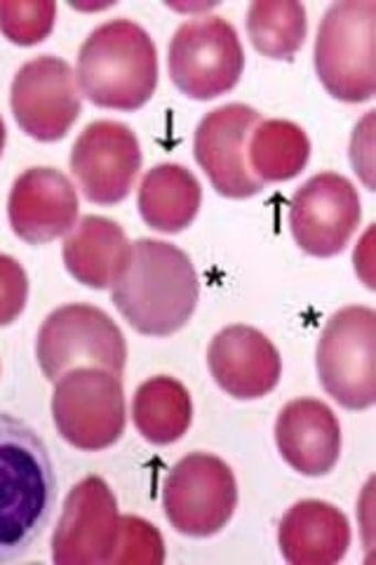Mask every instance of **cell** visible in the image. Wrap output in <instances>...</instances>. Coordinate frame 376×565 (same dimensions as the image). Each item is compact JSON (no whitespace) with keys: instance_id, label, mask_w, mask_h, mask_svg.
<instances>
[{"instance_id":"17","label":"cell","mask_w":376,"mask_h":565,"mask_svg":"<svg viewBox=\"0 0 376 565\" xmlns=\"http://www.w3.org/2000/svg\"><path fill=\"white\" fill-rule=\"evenodd\" d=\"M276 446L294 471L325 476L342 457V424L327 403L297 398L276 419Z\"/></svg>"},{"instance_id":"14","label":"cell","mask_w":376,"mask_h":565,"mask_svg":"<svg viewBox=\"0 0 376 565\" xmlns=\"http://www.w3.org/2000/svg\"><path fill=\"white\" fill-rule=\"evenodd\" d=\"M141 170L137 135L116 120H95L71 149V172L85 199L97 205H116L130 196Z\"/></svg>"},{"instance_id":"5","label":"cell","mask_w":376,"mask_h":565,"mask_svg":"<svg viewBox=\"0 0 376 565\" xmlns=\"http://www.w3.org/2000/svg\"><path fill=\"white\" fill-rule=\"evenodd\" d=\"M52 419L68 446L97 452L118 444L125 422L120 375L104 367H76L55 382Z\"/></svg>"},{"instance_id":"19","label":"cell","mask_w":376,"mask_h":565,"mask_svg":"<svg viewBox=\"0 0 376 565\" xmlns=\"http://www.w3.org/2000/svg\"><path fill=\"white\" fill-rule=\"evenodd\" d=\"M132 253L122 226L99 215L83 217L64 241L66 271L87 288H111Z\"/></svg>"},{"instance_id":"11","label":"cell","mask_w":376,"mask_h":565,"mask_svg":"<svg viewBox=\"0 0 376 565\" xmlns=\"http://www.w3.org/2000/svg\"><path fill=\"white\" fill-rule=\"evenodd\" d=\"M118 537L116 494L99 476H87L66 494L62 519L52 535V561L57 565L111 563Z\"/></svg>"},{"instance_id":"21","label":"cell","mask_w":376,"mask_h":565,"mask_svg":"<svg viewBox=\"0 0 376 565\" xmlns=\"http://www.w3.org/2000/svg\"><path fill=\"white\" fill-rule=\"evenodd\" d=\"M137 431L153 446H170L182 438L193 422L189 388L168 375L147 380L137 388L132 403Z\"/></svg>"},{"instance_id":"2","label":"cell","mask_w":376,"mask_h":565,"mask_svg":"<svg viewBox=\"0 0 376 565\" xmlns=\"http://www.w3.org/2000/svg\"><path fill=\"white\" fill-rule=\"evenodd\" d=\"M114 305L137 332L170 338L198 307L201 282L184 250L165 241L141 238L111 286Z\"/></svg>"},{"instance_id":"4","label":"cell","mask_w":376,"mask_h":565,"mask_svg":"<svg viewBox=\"0 0 376 565\" xmlns=\"http://www.w3.org/2000/svg\"><path fill=\"white\" fill-rule=\"evenodd\" d=\"M374 0H342L322 17L313 60L320 83L334 99L361 104L374 97Z\"/></svg>"},{"instance_id":"27","label":"cell","mask_w":376,"mask_h":565,"mask_svg":"<svg viewBox=\"0 0 376 565\" xmlns=\"http://www.w3.org/2000/svg\"><path fill=\"white\" fill-rule=\"evenodd\" d=\"M6 139H8V132H6V122H3V118H0V156H3V149H6Z\"/></svg>"},{"instance_id":"26","label":"cell","mask_w":376,"mask_h":565,"mask_svg":"<svg viewBox=\"0 0 376 565\" xmlns=\"http://www.w3.org/2000/svg\"><path fill=\"white\" fill-rule=\"evenodd\" d=\"M29 299V278L20 262L0 255V328L22 316Z\"/></svg>"},{"instance_id":"10","label":"cell","mask_w":376,"mask_h":565,"mask_svg":"<svg viewBox=\"0 0 376 565\" xmlns=\"http://www.w3.org/2000/svg\"><path fill=\"white\" fill-rule=\"evenodd\" d=\"M80 85L68 62L43 55L26 62L12 81L10 104L17 126L39 141L66 137L80 116Z\"/></svg>"},{"instance_id":"1","label":"cell","mask_w":376,"mask_h":565,"mask_svg":"<svg viewBox=\"0 0 376 565\" xmlns=\"http://www.w3.org/2000/svg\"><path fill=\"white\" fill-rule=\"evenodd\" d=\"M55 498L45 440L24 419L0 413V563L31 550L50 523Z\"/></svg>"},{"instance_id":"8","label":"cell","mask_w":376,"mask_h":565,"mask_svg":"<svg viewBox=\"0 0 376 565\" xmlns=\"http://www.w3.org/2000/svg\"><path fill=\"white\" fill-rule=\"evenodd\" d=\"M172 83L186 97L207 102L230 93L245 68L238 31L224 17H195L176 29L168 52Z\"/></svg>"},{"instance_id":"24","label":"cell","mask_w":376,"mask_h":565,"mask_svg":"<svg viewBox=\"0 0 376 565\" xmlns=\"http://www.w3.org/2000/svg\"><path fill=\"white\" fill-rule=\"evenodd\" d=\"M57 3L52 0H0V31L14 45H39L55 29Z\"/></svg>"},{"instance_id":"23","label":"cell","mask_w":376,"mask_h":565,"mask_svg":"<svg viewBox=\"0 0 376 565\" xmlns=\"http://www.w3.org/2000/svg\"><path fill=\"white\" fill-rule=\"evenodd\" d=\"M307 8L297 0H255L247 10L249 41L271 60H292L307 41Z\"/></svg>"},{"instance_id":"12","label":"cell","mask_w":376,"mask_h":565,"mask_svg":"<svg viewBox=\"0 0 376 565\" xmlns=\"http://www.w3.org/2000/svg\"><path fill=\"white\" fill-rule=\"evenodd\" d=\"M357 189L336 172L311 177L290 203V228L297 245L313 257H334L361 226Z\"/></svg>"},{"instance_id":"6","label":"cell","mask_w":376,"mask_h":565,"mask_svg":"<svg viewBox=\"0 0 376 565\" xmlns=\"http://www.w3.org/2000/svg\"><path fill=\"white\" fill-rule=\"evenodd\" d=\"M376 313L369 307L336 311L318 342L322 388L348 411L376 403Z\"/></svg>"},{"instance_id":"9","label":"cell","mask_w":376,"mask_h":565,"mask_svg":"<svg viewBox=\"0 0 376 565\" xmlns=\"http://www.w3.org/2000/svg\"><path fill=\"white\" fill-rule=\"evenodd\" d=\"M238 483L222 457L191 452L172 467L163 490V509L176 533L210 537L236 514Z\"/></svg>"},{"instance_id":"7","label":"cell","mask_w":376,"mask_h":565,"mask_svg":"<svg viewBox=\"0 0 376 565\" xmlns=\"http://www.w3.org/2000/svg\"><path fill=\"white\" fill-rule=\"evenodd\" d=\"M35 356L50 382L76 367H104L122 375L128 344L109 313L89 305H66L45 318Z\"/></svg>"},{"instance_id":"3","label":"cell","mask_w":376,"mask_h":565,"mask_svg":"<svg viewBox=\"0 0 376 565\" xmlns=\"http://www.w3.org/2000/svg\"><path fill=\"white\" fill-rule=\"evenodd\" d=\"M76 78L80 95L101 109H141L158 85L155 43L132 20L106 22L80 45Z\"/></svg>"},{"instance_id":"22","label":"cell","mask_w":376,"mask_h":565,"mask_svg":"<svg viewBox=\"0 0 376 565\" xmlns=\"http://www.w3.org/2000/svg\"><path fill=\"white\" fill-rule=\"evenodd\" d=\"M311 141L292 120H259L247 145V163L264 184L288 182L307 168Z\"/></svg>"},{"instance_id":"20","label":"cell","mask_w":376,"mask_h":565,"mask_svg":"<svg viewBox=\"0 0 376 565\" xmlns=\"http://www.w3.org/2000/svg\"><path fill=\"white\" fill-rule=\"evenodd\" d=\"M203 203V189L184 166L163 163L144 174L139 184V212L160 234H179L195 220Z\"/></svg>"},{"instance_id":"25","label":"cell","mask_w":376,"mask_h":565,"mask_svg":"<svg viewBox=\"0 0 376 565\" xmlns=\"http://www.w3.org/2000/svg\"><path fill=\"white\" fill-rule=\"evenodd\" d=\"M165 561V542L158 527L139 516H120V537L111 563L160 565Z\"/></svg>"},{"instance_id":"16","label":"cell","mask_w":376,"mask_h":565,"mask_svg":"<svg viewBox=\"0 0 376 565\" xmlns=\"http://www.w3.org/2000/svg\"><path fill=\"white\" fill-rule=\"evenodd\" d=\"M207 365L214 382L238 401L268 396L282 377L280 351L261 330L249 326H228L214 334Z\"/></svg>"},{"instance_id":"15","label":"cell","mask_w":376,"mask_h":565,"mask_svg":"<svg viewBox=\"0 0 376 565\" xmlns=\"http://www.w3.org/2000/svg\"><path fill=\"white\" fill-rule=\"evenodd\" d=\"M8 217L14 236L31 245L57 241L76 226V186L55 168H31L12 184Z\"/></svg>"},{"instance_id":"18","label":"cell","mask_w":376,"mask_h":565,"mask_svg":"<svg viewBox=\"0 0 376 565\" xmlns=\"http://www.w3.org/2000/svg\"><path fill=\"white\" fill-rule=\"evenodd\" d=\"M282 558L292 565H332L351 546V525L334 504L322 500L297 502L278 527Z\"/></svg>"},{"instance_id":"13","label":"cell","mask_w":376,"mask_h":565,"mask_svg":"<svg viewBox=\"0 0 376 565\" xmlns=\"http://www.w3.org/2000/svg\"><path fill=\"white\" fill-rule=\"evenodd\" d=\"M259 120L261 114L253 106L226 104L210 111L195 130V161L226 199H253L266 186L247 163V145Z\"/></svg>"}]
</instances>
